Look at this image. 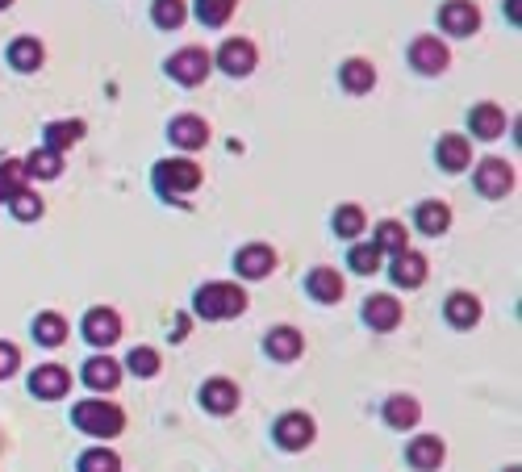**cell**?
Returning a JSON list of instances; mask_svg holds the SVG:
<instances>
[{
	"label": "cell",
	"instance_id": "1",
	"mask_svg": "<svg viewBox=\"0 0 522 472\" xmlns=\"http://www.w3.org/2000/svg\"><path fill=\"white\" fill-rule=\"evenodd\" d=\"M201 184H205V168H201L193 155L159 159L155 168H151V188H155V197L168 201V205H184Z\"/></svg>",
	"mask_w": 522,
	"mask_h": 472
},
{
	"label": "cell",
	"instance_id": "2",
	"mask_svg": "<svg viewBox=\"0 0 522 472\" xmlns=\"http://www.w3.org/2000/svg\"><path fill=\"white\" fill-rule=\"evenodd\" d=\"M247 305H251V297L243 289V280H205V285H197V293H193V314L201 322L243 318Z\"/></svg>",
	"mask_w": 522,
	"mask_h": 472
},
{
	"label": "cell",
	"instance_id": "3",
	"mask_svg": "<svg viewBox=\"0 0 522 472\" xmlns=\"http://www.w3.org/2000/svg\"><path fill=\"white\" fill-rule=\"evenodd\" d=\"M71 427L88 439H117L126 431V410L117 406L109 397H80L76 406H71Z\"/></svg>",
	"mask_w": 522,
	"mask_h": 472
},
{
	"label": "cell",
	"instance_id": "4",
	"mask_svg": "<svg viewBox=\"0 0 522 472\" xmlns=\"http://www.w3.org/2000/svg\"><path fill=\"white\" fill-rule=\"evenodd\" d=\"M163 76L180 88H201L213 76V55L205 51V46H180V51H172L168 59H163Z\"/></svg>",
	"mask_w": 522,
	"mask_h": 472
},
{
	"label": "cell",
	"instance_id": "5",
	"mask_svg": "<svg viewBox=\"0 0 522 472\" xmlns=\"http://www.w3.org/2000/svg\"><path fill=\"white\" fill-rule=\"evenodd\" d=\"M518 184V172L510 159H497V155H485L472 163V188H477V197L485 201H506Z\"/></svg>",
	"mask_w": 522,
	"mask_h": 472
},
{
	"label": "cell",
	"instance_id": "6",
	"mask_svg": "<svg viewBox=\"0 0 522 472\" xmlns=\"http://www.w3.org/2000/svg\"><path fill=\"white\" fill-rule=\"evenodd\" d=\"M122 335H126V322H122V314H117L113 305H92V310H84V318H80V339H84L92 351L117 347V343H122Z\"/></svg>",
	"mask_w": 522,
	"mask_h": 472
},
{
	"label": "cell",
	"instance_id": "7",
	"mask_svg": "<svg viewBox=\"0 0 522 472\" xmlns=\"http://www.w3.org/2000/svg\"><path fill=\"white\" fill-rule=\"evenodd\" d=\"M406 63L426 80L443 76L447 67H452V46H447V38H439V34H414L410 46H406Z\"/></svg>",
	"mask_w": 522,
	"mask_h": 472
},
{
	"label": "cell",
	"instance_id": "8",
	"mask_svg": "<svg viewBox=\"0 0 522 472\" xmlns=\"http://www.w3.org/2000/svg\"><path fill=\"white\" fill-rule=\"evenodd\" d=\"M314 439H318V422H314V414H305V410H284L272 422V443L280 447V452H289V456L314 447Z\"/></svg>",
	"mask_w": 522,
	"mask_h": 472
},
{
	"label": "cell",
	"instance_id": "9",
	"mask_svg": "<svg viewBox=\"0 0 522 472\" xmlns=\"http://www.w3.org/2000/svg\"><path fill=\"white\" fill-rule=\"evenodd\" d=\"M213 67H218L222 76H230V80H247V76H255V67H259V46L251 42V38H226L218 51H213Z\"/></svg>",
	"mask_w": 522,
	"mask_h": 472
},
{
	"label": "cell",
	"instance_id": "10",
	"mask_svg": "<svg viewBox=\"0 0 522 472\" xmlns=\"http://www.w3.org/2000/svg\"><path fill=\"white\" fill-rule=\"evenodd\" d=\"M126 381V372H122V360H113L109 351H92V356L80 364V385L88 393H97V397H109L117 393V385Z\"/></svg>",
	"mask_w": 522,
	"mask_h": 472
},
{
	"label": "cell",
	"instance_id": "11",
	"mask_svg": "<svg viewBox=\"0 0 522 472\" xmlns=\"http://www.w3.org/2000/svg\"><path fill=\"white\" fill-rule=\"evenodd\" d=\"M276 268H280V255L272 243H243L234 251V276H239L243 285H259V280H268Z\"/></svg>",
	"mask_w": 522,
	"mask_h": 472
},
{
	"label": "cell",
	"instance_id": "12",
	"mask_svg": "<svg viewBox=\"0 0 522 472\" xmlns=\"http://www.w3.org/2000/svg\"><path fill=\"white\" fill-rule=\"evenodd\" d=\"M435 21H439V34L443 38H472V34L481 30L485 17H481L477 0H443Z\"/></svg>",
	"mask_w": 522,
	"mask_h": 472
},
{
	"label": "cell",
	"instance_id": "13",
	"mask_svg": "<svg viewBox=\"0 0 522 472\" xmlns=\"http://www.w3.org/2000/svg\"><path fill=\"white\" fill-rule=\"evenodd\" d=\"M197 406L213 418H230L243 406V389L230 381V376H209V381L197 389Z\"/></svg>",
	"mask_w": 522,
	"mask_h": 472
},
{
	"label": "cell",
	"instance_id": "14",
	"mask_svg": "<svg viewBox=\"0 0 522 472\" xmlns=\"http://www.w3.org/2000/svg\"><path fill=\"white\" fill-rule=\"evenodd\" d=\"M209 138H213V130H209V122H205L201 113H180V117H172V122H168V143H172L180 155L205 151Z\"/></svg>",
	"mask_w": 522,
	"mask_h": 472
},
{
	"label": "cell",
	"instance_id": "15",
	"mask_svg": "<svg viewBox=\"0 0 522 472\" xmlns=\"http://www.w3.org/2000/svg\"><path fill=\"white\" fill-rule=\"evenodd\" d=\"M360 318L372 335H393V330L401 326V318H406V305H401L393 293H372V297H364Z\"/></svg>",
	"mask_w": 522,
	"mask_h": 472
},
{
	"label": "cell",
	"instance_id": "16",
	"mask_svg": "<svg viewBox=\"0 0 522 472\" xmlns=\"http://www.w3.org/2000/svg\"><path fill=\"white\" fill-rule=\"evenodd\" d=\"M389 280L397 289H406V293H414V289H422L426 285V276H431V259H426L422 251H414V247H406L401 255H389Z\"/></svg>",
	"mask_w": 522,
	"mask_h": 472
},
{
	"label": "cell",
	"instance_id": "17",
	"mask_svg": "<svg viewBox=\"0 0 522 472\" xmlns=\"http://www.w3.org/2000/svg\"><path fill=\"white\" fill-rule=\"evenodd\" d=\"M468 138L472 143H497V138L506 134V109L497 101H477L468 109Z\"/></svg>",
	"mask_w": 522,
	"mask_h": 472
},
{
	"label": "cell",
	"instance_id": "18",
	"mask_svg": "<svg viewBox=\"0 0 522 472\" xmlns=\"http://www.w3.org/2000/svg\"><path fill=\"white\" fill-rule=\"evenodd\" d=\"M264 356L272 364H297L305 356V335L293 326V322H280L264 335Z\"/></svg>",
	"mask_w": 522,
	"mask_h": 472
},
{
	"label": "cell",
	"instance_id": "19",
	"mask_svg": "<svg viewBox=\"0 0 522 472\" xmlns=\"http://www.w3.org/2000/svg\"><path fill=\"white\" fill-rule=\"evenodd\" d=\"M26 389H30V397H38V401H63L67 393H71V368H63V364H38L34 372H30V381H26Z\"/></svg>",
	"mask_w": 522,
	"mask_h": 472
},
{
	"label": "cell",
	"instance_id": "20",
	"mask_svg": "<svg viewBox=\"0 0 522 472\" xmlns=\"http://www.w3.org/2000/svg\"><path fill=\"white\" fill-rule=\"evenodd\" d=\"M481 318H485V305H481L477 293L452 289L443 297V322L452 330H472V326H481Z\"/></svg>",
	"mask_w": 522,
	"mask_h": 472
},
{
	"label": "cell",
	"instance_id": "21",
	"mask_svg": "<svg viewBox=\"0 0 522 472\" xmlns=\"http://www.w3.org/2000/svg\"><path fill=\"white\" fill-rule=\"evenodd\" d=\"M347 293V280L339 268H330V264H318L305 272V297H310L314 305H339Z\"/></svg>",
	"mask_w": 522,
	"mask_h": 472
},
{
	"label": "cell",
	"instance_id": "22",
	"mask_svg": "<svg viewBox=\"0 0 522 472\" xmlns=\"http://www.w3.org/2000/svg\"><path fill=\"white\" fill-rule=\"evenodd\" d=\"M381 422H385L389 431H397V435L414 431L418 422H422V401L414 393H389L381 401Z\"/></svg>",
	"mask_w": 522,
	"mask_h": 472
},
{
	"label": "cell",
	"instance_id": "23",
	"mask_svg": "<svg viewBox=\"0 0 522 472\" xmlns=\"http://www.w3.org/2000/svg\"><path fill=\"white\" fill-rule=\"evenodd\" d=\"M435 163H439V172L447 176H460L472 168V138L468 134H439V143H435Z\"/></svg>",
	"mask_w": 522,
	"mask_h": 472
},
{
	"label": "cell",
	"instance_id": "24",
	"mask_svg": "<svg viewBox=\"0 0 522 472\" xmlns=\"http://www.w3.org/2000/svg\"><path fill=\"white\" fill-rule=\"evenodd\" d=\"M452 222H456V214L443 197H426L414 205V230L426 234V239H443V234L452 230Z\"/></svg>",
	"mask_w": 522,
	"mask_h": 472
},
{
	"label": "cell",
	"instance_id": "25",
	"mask_svg": "<svg viewBox=\"0 0 522 472\" xmlns=\"http://www.w3.org/2000/svg\"><path fill=\"white\" fill-rule=\"evenodd\" d=\"M5 63L13 67L17 76H34V72H42V63H46V46H42V38H34V34H17V38L5 46Z\"/></svg>",
	"mask_w": 522,
	"mask_h": 472
},
{
	"label": "cell",
	"instance_id": "26",
	"mask_svg": "<svg viewBox=\"0 0 522 472\" xmlns=\"http://www.w3.org/2000/svg\"><path fill=\"white\" fill-rule=\"evenodd\" d=\"M88 138V122L84 117H55V122L42 126V147H51L59 155H67L71 147H80Z\"/></svg>",
	"mask_w": 522,
	"mask_h": 472
},
{
	"label": "cell",
	"instance_id": "27",
	"mask_svg": "<svg viewBox=\"0 0 522 472\" xmlns=\"http://www.w3.org/2000/svg\"><path fill=\"white\" fill-rule=\"evenodd\" d=\"M339 88L347 92V97H368V92L376 88V63L364 59V55H351L339 63Z\"/></svg>",
	"mask_w": 522,
	"mask_h": 472
},
{
	"label": "cell",
	"instance_id": "28",
	"mask_svg": "<svg viewBox=\"0 0 522 472\" xmlns=\"http://www.w3.org/2000/svg\"><path fill=\"white\" fill-rule=\"evenodd\" d=\"M443 460H447V443L439 435H414L406 443V464L414 472H439Z\"/></svg>",
	"mask_w": 522,
	"mask_h": 472
},
{
	"label": "cell",
	"instance_id": "29",
	"mask_svg": "<svg viewBox=\"0 0 522 472\" xmlns=\"http://www.w3.org/2000/svg\"><path fill=\"white\" fill-rule=\"evenodd\" d=\"M30 335H34L38 347L55 351V347H63V343L71 339V322H67L59 310H38L34 322H30Z\"/></svg>",
	"mask_w": 522,
	"mask_h": 472
},
{
	"label": "cell",
	"instance_id": "30",
	"mask_svg": "<svg viewBox=\"0 0 522 472\" xmlns=\"http://www.w3.org/2000/svg\"><path fill=\"white\" fill-rule=\"evenodd\" d=\"M243 0H188V17H197L205 30H226Z\"/></svg>",
	"mask_w": 522,
	"mask_h": 472
},
{
	"label": "cell",
	"instance_id": "31",
	"mask_svg": "<svg viewBox=\"0 0 522 472\" xmlns=\"http://www.w3.org/2000/svg\"><path fill=\"white\" fill-rule=\"evenodd\" d=\"M330 230H335L343 243L364 239V230H368V209H364V205H355V201H343V205L335 209V214H330Z\"/></svg>",
	"mask_w": 522,
	"mask_h": 472
},
{
	"label": "cell",
	"instance_id": "32",
	"mask_svg": "<svg viewBox=\"0 0 522 472\" xmlns=\"http://www.w3.org/2000/svg\"><path fill=\"white\" fill-rule=\"evenodd\" d=\"M122 372L138 376V381H155V376L163 372V351L151 347V343H138L126 351V360H122Z\"/></svg>",
	"mask_w": 522,
	"mask_h": 472
},
{
	"label": "cell",
	"instance_id": "33",
	"mask_svg": "<svg viewBox=\"0 0 522 472\" xmlns=\"http://www.w3.org/2000/svg\"><path fill=\"white\" fill-rule=\"evenodd\" d=\"M372 243L381 255H401L410 247V226L406 222H397V218H381L372 226Z\"/></svg>",
	"mask_w": 522,
	"mask_h": 472
},
{
	"label": "cell",
	"instance_id": "34",
	"mask_svg": "<svg viewBox=\"0 0 522 472\" xmlns=\"http://www.w3.org/2000/svg\"><path fill=\"white\" fill-rule=\"evenodd\" d=\"M21 168H26V180H59L63 176V155L38 143L26 159H21Z\"/></svg>",
	"mask_w": 522,
	"mask_h": 472
},
{
	"label": "cell",
	"instance_id": "35",
	"mask_svg": "<svg viewBox=\"0 0 522 472\" xmlns=\"http://www.w3.org/2000/svg\"><path fill=\"white\" fill-rule=\"evenodd\" d=\"M347 272H355V276H376V272H385V255L376 251L372 239H355V243L347 247Z\"/></svg>",
	"mask_w": 522,
	"mask_h": 472
},
{
	"label": "cell",
	"instance_id": "36",
	"mask_svg": "<svg viewBox=\"0 0 522 472\" xmlns=\"http://www.w3.org/2000/svg\"><path fill=\"white\" fill-rule=\"evenodd\" d=\"M188 21V0H151V26L163 34L184 30Z\"/></svg>",
	"mask_w": 522,
	"mask_h": 472
},
{
	"label": "cell",
	"instance_id": "37",
	"mask_svg": "<svg viewBox=\"0 0 522 472\" xmlns=\"http://www.w3.org/2000/svg\"><path fill=\"white\" fill-rule=\"evenodd\" d=\"M9 214L17 218V222H42V214H46V201H42V193H38V188H17V193L9 197Z\"/></svg>",
	"mask_w": 522,
	"mask_h": 472
},
{
	"label": "cell",
	"instance_id": "38",
	"mask_svg": "<svg viewBox=\"0 0 522 472\" xmlns=\"http://www.w3.org/2000/svg\"><path fill=\"white\" fill-rule=\"evenodd\" d=\"M76 472H122V456L113 452V447L97 443V447H84L76 456Z\"/></svg>",
	"mask_w": 522,
	"mask_h": 472
},
{
	"label": "cell",
	"instance_id": "39",
	"mask_svg": "<svg viewBox=\"0 0 522 472\" xmlns=\"http://www.w3.org/2000/svg\"><path fill=\"white\" fill-rule=\"evenodd\" d=\"M26 168H21V159H0V205H9V197L17 188H26Z\"/></svg>",
	"mask_w": 522,
	"mask_h": 472
},
{
	"label": "cell",
	"instance_id": "40",
	"mask_svg": "<svg viewBox=\"0 0 522 472\" xmlns=\"http://www.w3.org/2000/svg\"><path fill=\"white\" fill-rule=\"evenodd\" d=\"M17 372H21V347L0 339V381H13Z\"/></svg>",
	"mask_w": 522,
	"mask_h": 472
},
{
	"label": "cell",
	"instance_id": "41",
	"mask_svg": "<svg viewBox=\"0 0 522 472\" xmlns=\"http://www.w3.org/2000/svg\"><path fill=\"white\" fill-rule=\"evenodd\" d=\"M184 335H188V318L180 314V318H176V339H172V343H184Z\"/></svg>",
	"mask_w": 522,
	"mask_h": 472
},
{
	"label": "cell",
	"instance_id": "42",
	"mask_svg": "<svg viewBox=\"0 0 522 472\" xmlns=\"http://www.w3.org/2000/svg\"><path fill=\"white\" fill-rule=\"evenodd\" d=\"M13 5H17V0H0V13H9Z\"/></svg>",
	"mask_w": 522,
	"mask_h": 472
},
{
	"label": "cell",
	"instance_id": "43",
	"mask_svg": "<svg viewBox=\"0 0 522 472\" xmlns=\"http://www.w3.org/2000/svg\"><path fill=\"white\" fill-rule=\"evenodd\" d=\"M506 472H518V468H514V464H510V468H506Z\"/></svg>",
	"mask_w": 522,
	"mask_h": 472
}]
</instances>
